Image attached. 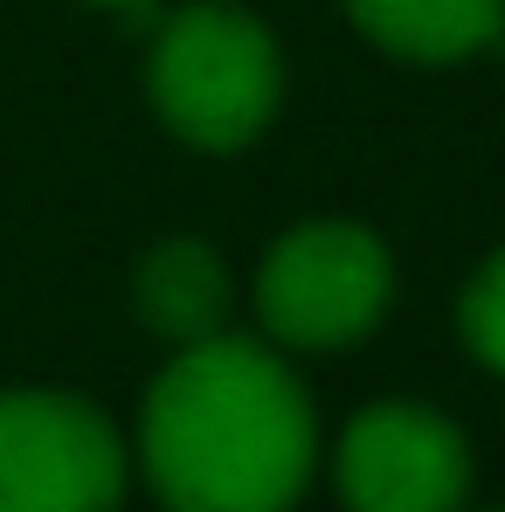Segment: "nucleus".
Returning <instances> with one entry per match:
<instances>
[{
  "mask_svg": "<svg viewBox=\"0 0 505 512\" xmlns=\"http://www.w3.org/2000/svg\"><path fill=\"white\" fill-rule=\"evenodd\" d=\"M139 464L167 512H291L319 471V416L270 340L173 346L146 388Z\"/></svg>",
  "mask_w": 505,
  "mask_h": 512,
  "instance_id": "f257e3e1",
  "label": "nucleus"
},
{
  "mask_svg": "<svg viewBox=\"0 0 505 512\" xmlns=\"http://www.w3.org/2000/svg\"><path fill=\"white\" fill-rule=\"evenodd\" d=\"M153 111L194 153H243L270 132L284 104L277 35L236 0H187L173 7L146 56Z\"/></svg>",
  "mask_w": 505,
  "mask_h": 512,
  "instance_id": "f03ea898",
  "label": "nucleus"
},
{
  "mask_svg": "<svg viewBox=\"0 0 505 512\" xmlns=\"http://www.w3.org/2000/svg\"><path fill=\"white\" fill-rule=\"evenodd\" d=\"M395 298V256L367 222L312 215L284 229L256 263V319L277 353H339L360 346Z\"/></svg>",
  "mask_w": 505,
  "mask_h": 512,
  "instance_id": "7ed1b4c3",
  "label": "nucleus"
},
{
  "mask_svg": "<svg viewBox=\"0 0 505 512\" xmlns=\"http://www.w3.org/2000/svg\"><path fill=\"white\" fill-rule=\"evenodd\" d=\"M125 436L63 388H0V512H118Z\"/></svg>",
  "mask_w": 505,
  "mask_h": 512,
  "instance_id": "20e7f679",
  "label": "nucleus"
},
{
  "mask_svg": "<svg viewBox=\"0 0 505 512\" xmlns=\"http://www.w3.org/2000/svg\"><path fill=\"white\" fill-rule=\"evenodd\" d=\"M333 492L346 512H464L471 436L443 409L374 402L333 443Z\"/></svg>",
  "mask_w": 505,
  "mask_h": 512,
  "instance_id": "39448f33",
  "label": "nucleus"
},
{
  "mask_svg": "<svg viewBox=\"0 0 505 512\" xmlns=\"http://www.w3.org/2000/svg\"><path fill=\"white\" fill-rule=\"evenodd\" d=\"M132 305L146 319V333H160L167 346H201L222 340L236 319V277L215 243L201 236H167L139 256L132 270Z\"/></svg>",
  "mask_w": 505,
  "mask_h": 512,
  "instance_id": "423d86ee",
  "label": "nucleus"
},
{
  "mask_svg": "<svg viewBox=\"0 0 505 512\" xmlns=\"http://www.w3.org/2000/svg\"><path fill=\"white\" fill-rule=\"evenodd\" d=\"M395 63H471L505 35V0H339Z\"/></svg>",
  "mask_w": 505,
  "mask_h": 512,
  "instance_id": "0eeeda50",
  "label": "nucleus"
},
{
  "mask_svg": "<svg viewBox=\"0 0 505 512\" xmlns=\"http://www.w3.org/2000/svg\"><path fill=\"white\" fill-rule=\"evenodd\" d=\"M457 326H464V346L478 353V367L505 374V250H492L478 263V277L464 284Z\"/></svg>",
  "mask_w": 505,
  "mask_h": 512,
  "instance_id": "6e6552de",
  "label": "nucleus"
},
{
  "mask_svg": "<svg viewBox=\"0 0 505 512\" xmlns=\"http://www.w3.org/2000/svg\"><path fill=\"white\" fill-rule=\"evenodd\" d=\"M97 7H146V0H97Z\"/></svg>",
  "mask_w": 505,
  "mask_h": 512,
  "instance_id": "1a4fd4ad",
  "label": "nucleus"
},
{
  "mask_svg": "<svg viewBox=\"0 0 505 512\" xmlns=\"http://www.w3.org/2000/svg\"><path fill=\"white\" fill-rule=\"evenodd\" d=\"M499 512H505V506H499Z\"/></svg>",
  "mask_w": 505,
  "mask_h": 512,
  "instance_id": "9d476101",
  "label": "nucleus"
}]
</instances>
